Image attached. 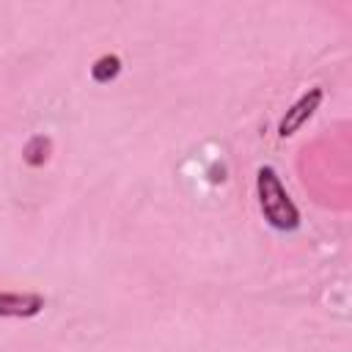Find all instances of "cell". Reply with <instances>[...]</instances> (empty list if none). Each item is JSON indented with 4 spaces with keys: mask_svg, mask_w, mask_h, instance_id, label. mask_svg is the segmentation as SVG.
Returning a JSON list of instances; mask_svg holds the SVG:
<instances>
[{
    "mask_svg": "<svg viewBox=\"0 0 352 352\" xmlns=\"http://www.w3.org/2000/svg\"><path fill=\"white\" fill-rule=\"evenodd\" d=\"M256 195H258V206L264 220L275 228V231H297L300 228V209L294 206V201L289 198L280 176L275 173V168L261 165L256 173Z\"/></svg>",
    "mask_w": 352,
    "mask_h": 352,
    "instance_id": "6da1fadb",
    "label": "cell"
},
{
    "mask_svg": "<svg viewBox=\"0 0 352 352\" xmlns=\"http://www.w3.org/2000/svg\"><path fill=\"white\" fill-rule=\"evenodd\" d=\"M44 311V297L36 292H0V319H30Z\"/></svg>",
    "mask_w": 352,
    "mask_h": 352,
    "instance_id": "3957f363",
    "label": "cell"
},
{
    "mask_svg": "<svg viewBox=\"0 0 352 352\" xmlns=\"http://www.w3.org/2000/svg\"><path fill=\"white\" fill-rule=\"evenodd\" d=\"M118 72H121V58H118V55H102V58L94 60V66H91V77H94L96 82H110V80L118 77Z\"/></svg>",
    "mask_w": 352,
    "mask_h": 352,
    "instance_id": "5b68a950",
    "label": "cell"
},
{
    "mask_svg": "<svg viewBox=\"0 0 352 352\" xmlns=\"http://www.w3.org/2000/svg\"><path fill=\"white\" fill-rule=\"evenodd\" d=\"M319 104H322V88L305 91V94L283 113V118H280V124H278V135H280V138H292V135L316 113Z\"/></svg>",
    "mask_w": 352,
    "mask_h": 352,
    "instance_id": "7a4b0ae2",
    "label": "cell"
},
{
    "mask_svg": "<svg viewBox=\"0 0 352 352\" xmlns=\"http://www.w3.org/2000/svg\"><path fill=\"white\" fill-rule=\"evenodd\" d=\"M50 148H52L50 138H44V135H33V138L25 143V148H22V160H25L28 165L38 168V165H44V162L50 160Z\"/></svg>",
    "mask_w": 352,
    "mask_h": 352,
    "instance_id": "277c9868",
    "label": "cell"
}]
</instances>
